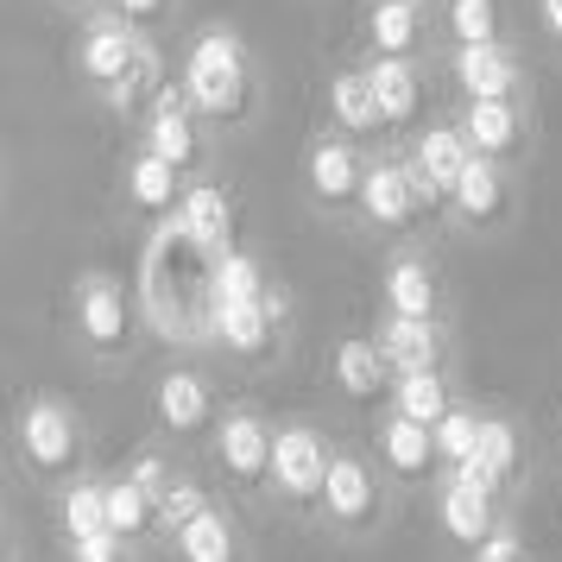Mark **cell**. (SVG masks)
<instances>
[{
  "label": "cell",
  "mask_w": 562,
  "mask_h": 562,
  "mask_svg": "<svg viewBox=\"0 0 562 562\" xmlns=\"http://www.w3.org/2000/svg\"><path fill=\"white\" fill-rule=\"evenodd\" d=\"M171 557H178V562H240L234 518H228L222 506H203L178 537H171Z\"/></svg>",
  "instance_id": "30"
},
{
  "label": "cell",
  "mask_w": 562,
  "mask_h": 562,
  "mask_svg": "<svg viewBox=\"0 0 562 562\" xmlns=\"http://www.w3.org/2000/svg\"><path fill=\"white\" fill-rule=\"evenodd\" d=\"M537 20H543V32H550V45L562 52V0H537Z\"/></svg>",
  "instance_id": "41"
},
{
  "label": "cell",
  "mask_w": 562,
  "mask_h": 562,
  "mask_svg": "<svg viewBox=\"0 0 562 562\" xmlns=\"http://www.w3.org/2000/svg\"><path fill=\"white\" fill-rule=\"evenodd\" d=\"M468 562H531V550H525V531L518 525H493V537H486L481 550H468Z\"/></svg>",
  "instance_id": "37"
},
{
  "label": "cell",
  "mask_w": 562,
  "mask_h": 562,
  "mask_svg": "<svg viewBox=\"0 0 562 562\" xmlns=\"http://www.w3.org/2000/svg\"><path fill=\"white\" fill-rule=\"evenodd\" d=\"M183 95L196 108V121H215V127H240L254 114V64H247V45L234 26H209L190 38Z\"/></svg>",
  "instance_id": "2"
},
{
  "label": "cell",
  "mask_w": 562,
  "mask_h": 562,
  "mask_svg": "<svg viewBox=\"0 0 562 562\" xmlns=\"http://www.w3.org/2000/svg\"><path fill=\"white\" fill-rule=\"evenodd\" d=\"M417 7H430V0H417Z\"/></svg>",
  "instance_id": "44"
},
{
  "label": "cell",
  "mask_w": 562,
  "mask_h": 562,
  "mask_svg": "<svg viewBox=\"0 0 562 562\" xmlns=\"http://www.w3.org/2000/svg\"><path fill=\"white\" fill-rule=\"evenodd\" d=\"M380 461L398 474V481H430L436 468H442V456H436V430H424V424H411V417H398V411H385L380 417Z\"/></svg>",
  "instance_id": "22"
},
{
  "label": "cell",
  "mask_w": 562,
  "mask_h": 562,
  "mask_svg": "<svg viewBox=\"0 0 562 562\" xmlns=\"http://www.w3.org/2000/svg\"><path fill=\"white\" fill-rule=\"evenodd\" d=\"M373 341H380V355L392 360V373H417V367H436V360H442V329L424 323V316H392V310H385Z\"/></svg>",
  "instance_id": "26"
},
{
  "label": "cell",
  "mask_w": 562,
  "mask_h": 562,
  "mask_svg": "<svg viewBox=\"0 0 562 562\" xmlns=\"http://www.w3.org/2000/svg\"><path fill=\"white\" fill-rule=\"evenodd\" d=\"M146 153L171 158L183 178L203 165V127H196V108L183 95V82H158L153 108H146Z\"/></svg>",
  "instance_id": "9"
},
{
  "label": "cell",
  "mask_w": 562,
  "mask_h": 562,
  "mask_svg": "<svg viewBox=\"0 0 562 562\" xmlns=\"http://www.w3.org/2000/svg\"><path fill=\"white\" fill-rule=\"evenodd\" d=\"M196 247H203L209 259H222V254H234V203H228V190L222 183H209V178H196L190 190H183V203H178V215H171Z\"/></svg>",
  "instance_id": "17"
},
{
  "label": "cell",
  "mask_w": 562,
  "mask_h": 562,
  "mask_svg": "<svg viewBox=\"0 0 562 562\" xmlns=\"http://www.w3.org/2000/svg\"><path fill=\"white\" fill-rule=\"evenodd\" d=\"M153 417L165 436H196L209 430V417H215V385L196 373V367H171L153 392Z\"/></svg>",
  "instance_id": "13"
},
{
  "label": "cell",
  "mask_w": 562,
  "mask_h": 562,
  "mask_svg": "<svg viewBox=\"0 0 562 562\" xmlns=\"http://www.w3.org/2000/svg\"><path fill=\"white\" fill-rule=\"evenodd\" d=\"M329 114H335V133H348V139H373L385 133L380 121V102H373V89H367V70H335L329 77Z\"/></svg>",
  "instance_id": "28"
},
{
  "label": "cell",
  "mask_w": 562,
  "mask_h": 562,
  "mask_svg": "<svg viewBox=\"0 0 562 562\" xmlns=\"http://www.w3.org/2000/svg\"><path fill=\"white\" fill-rule=\"evenodd\" d=\"M436 525H442L449 543L481 550L486 537H493V525H499V499H493L486 486H468V481H456V474H442V493H436Z\"/></svg>",
  "instance_id": "15"
},
{
  "label": "cell",
  "mask_w": 562,
  "mask_h": 562,
  "mask_svg": "<svg viewBox=\"0 0 562 562\" xmlns=\"http://www.w3.org/2000/svg\"><path fill=\"white\" fill-rule=\"evenodd\" d=\"M329 436L310 430V424H284L272 436V493L291 499V506H316L323 499V481H329Z\"/></svg>",
  "instance_id": "6"
},
{
  "label": "cell",
  "mask_w": 562,
  "mask_h": 562,
  "mask_svg": "<svg viewBox=\"0 0 562 562\" xmlns=\"http://www.w3.org/2000/svg\"><path fill=\"white\" fill-rule=\"evenodd\" d=\"M183 171L171 165V158H158V153H133V165H127V203L139 209V215H153V222H171L178 215V203H183Z\"/></svg>",
  "instance_id": "24"
},
{
  "label": "cell",
  "mask_w": 562,
  "mask_h": 562,
  "mask_svg": "<svg viewBox=\"0 0 562 562\" xmlns=\"http://www.w3.org/2000/svg\"><path fill=\"white\" fill-rule=\"evenodd\" d=\"M209 272H215V259L178 222H158L153 240H146V259H139V310H146V329L171 335V341H209V310H215Z\"/></svg>",
  "instance_id": "1"
},
{
  "label": "cell",
  "mask_w": 562,
  "mask_h": 562,
  "mask_svg": "<svg viewBox=\"0 0 562 562\" xmlns=\"http://www.w3.org/2000/svg\"><path fill=\"white\" fill-rule=\"evenodd\" d=\"M108 531L121 537V543L158 531V499L146 493V486H133L127 474H121V481H108Z\"/></svg>",
  "instance_id": "33"
},
{
  "label": "cell",
  "mask_w": 562,
  "mask_h": 562,
  "mask_svg": "<svg viewBox=\"0 0 562 562\" xmlns=\"http://www.w3.org/2000/svg\"><path fill=\"white\" fill-rule=\"evenodd\" d=\"M355 215L367 222V228H380V234H411L417 222H424V209H417L411 178H405V158H373V165H367Z\"/></svg>",
  "instance_id": "12"
},
{
  "label": "cell",
  "mask_w": 562,
  "mask_h": 562,
  "mask_svg": "<svg viewBox=\"0 0 562 562\" xmlns=\"http://www.w3.org/2000/svg\"><path fill=\"white\" fill-rule=\"evenodd\" d=\"M360 178H367V165H360V146L348 133H316L310 139L304 183H310V196H316V209H355Z\"/></svg>",
  "instance_id": "11"
},
{
  "label": "cell",
  "mask_w": 562,
  "mask_h": 562,
  "mask_svg": "<svg viewBox=\"0 0 562 562\" xmlns=\"http://www.w3.org/2000/svg\"><path fill=\"white\" fill-rule=\"evenodd\" d=\"M70 562H127V543L114 531H102V537H77L70 543Z\"/></svg>",
  "instance_id": "39"
},
{
  "label": "cell",
  "mask_w": 562,
  "mask_h": 562,
  "mask_svg": "<svg viewBox=\"0 0 562 562\" xmlns=\"http://www.w3.org/2000/svg\"><path fill=\"white\" fill-rule=\"evenodd\" d=\"M272 424L259 417V411H228L222 424H215V461H222V474L234 486H272Z\"/></svg>",
  "instance_id": "10"
},
{
  "label": "cell",
  "mask_w": 562,
  "mask_h": 562,
  "mask_svg": "<svg viewBox=\"0 0 562 562\" xmlns=\"http://www.w3.org/2000/svg\"><path fill=\"white\" fill-rule=\"evenodd\" d=\"M95 7H114V0H95Z\"/></svg>",
  "instance_id": "43"
},
{
  "label": "cell",
  "mask_w": 562,
  "mask_h": 562,
  "mask_svg": "<svg viewBox=\"0 0 562 562\" xmlns=\"http://www.w3.org/2000/svg\"><path fill=\"white\" fill-rule=\"evenodd\" d=\"M518 461H525V449H518V424H512V417H486L481 456L461 461V468H449V474H456V481H468V486H486V493L499 499V493L518 481Z\"/></svg>",
  "instance_id": "20"
},
{
  "label": "cell",
  "mask_w": 562,
  "mask_h": 562,
  "mask_svg": "<svg viewBox=\"0 0 562 562\" xmlns=\"http://www.w3.org/2000/svg\"><path fill=\"white\" fill-rule=\"evenodd\" d=\"M442 26H449V45H456V52L506 45V13H499V0H449V7H442Z\"/></svg>",
  "instance_id": "31"
},
{
  "label": "cell",
  "mask_w": 562,
  "mask_h": 562,
  "mask_svg": "<svg viewBox=\"0 0 562 562\" xmlns=\"http://www.w3.org/2000/svg\"><path fill=\"white\" fill-rule=\"evenodd\" d=\"M209 291H215V304H247V297H266V291H272V279H266V266H259L247 247H234V254L215 259Z\"/></svg>",
  "instance_id": "34"
},
{
  "label": "cell",
  "mask_w": 562,
  "mask_h": 562,
  "mask_svg": "<svg viewBox=\"0 0 562 562\" xmlns=\"http://www.w3.org/2000/svg\"><path fill=\"white\" fill-rule=\"evenodd\" d=\"M385 310L392 316H424V323H436L442 316V284H436V266L430 259H417V254H398L392 266H385Z\"/></svg>",
  "instance_id": "23"
},
{
  "label": "cell",
  "mask_w": 562,
  "mask_h": 562,
  "mask_svg": "<svg viewBox=\"0 0 562 562\" xmlns=\"http://www.w3.org/2000/svg\"><path fill=\"white\" fill-rule=\"evenodd\" d=\"M360 32H367L373 57H417L424 52V7L417 0H373Z\"/></svg>",
  "instance_id": "25"
},
{
  "label": "cell",
  "mask_w": 562,
  "mask_h": 562,
  "mask_svg": "<svg viewBox=\"0 0 562 562\" xmlns=\"http://www.w3.org/2000/svg\"><path fill=\"white\" fill-rule=\"evenodd\" d=\"M481 430H486V417H481V411H468V405H456L442 424H436V456H442V474L481 456Z\"/></svg>",
  "instance_id": "35"
},
{
  "label": "cell",
  "mask_w": 562,
  "mask_h": 562,
  "mask_svg": "<svg viewBox=\"0 0 562 562\" xmlns=\"http://www.w3.org/2000/svg\"><path fill=\"white\" fill-rule=\"evenodd\" d=\"M0 557H7V518H0Z\"/></svg>",
  "instance_id": "42"
},
{
  "label": "cell",
  "mask_w": 562,
  "mask_h": 562,
  "mask_svg": "<svg viewBox=\"0 0 562 562\" xmlns=\"http://www.w3.org/2000/svg\"><path fill=\"white\" fill-rule=\"evenodd\" d=\"M456 82L468 102H525V70L512 45H474V52H456Z\"/></svg>",
  "instance_id": "16"
},
{
  "label": "cell",
  "mask_w": 562,
  "mask_h": 562,
  "mask_svg": "<svg viewBox=\"0 0 562 562\" xmlns=\"http://www.w3.org/2000/svg\"><path fill=\"white\" fill-rule=\"evenodd\" d=\"M127 481H133V486H146L153 499H165V486L178 481V474H171V461L158 456V449H146V456H133V461H127Z\"/></svg>",
  "instance_id": "38"
},
{
  "label": "cell",
  "mask_w": 562,
  "mask_h": 562,
  "mask_svg": "<svg viewBox=\"0 0 562 562\" xmlns=\"http://www.w3.org/2000/svg\"><path fill=\"white\" fill-rule=\"evenodd\" d=\"M57 525H64L70 543H77V537H102L108 531V481L82 474V481L64 486V499H57Z\"/></svg>",
  "instance_id": "32"
},
{
  "label": "cell",
  "mask_w": 562,
  "mask_h": 562,
  "mask_svg": "<svg viewBox=\"0 0 562 562\" xmlns=\"http://www.w3.org/2000/svg\"><path fill=\"white\" fill-rule=\"evenodd\" d=\"M405 158H411V165H417V171H424V178L436 183V190H442V196H449V190L461 183V171H468L474 146L461 139L456 121H436V127H424L417 139H411V153H405Z\"/></svg>",
  "instance_id": "27"
},
{
  "label": "cell",
  "mask_w": 562,
  "mask_h": 562,
  "mask_svg": "<svg viewBox=\"0 0 562 562\" xmlns=\"http://www.w3.org/2000/svg\"><path fill=\"white\" fill-rule=\"evenodd\" d=\"M209 506V493L196 481H190V474H178V481L165 486V499H158V531L165 537H178L183 525H190V518H196V512Z\"/></svg>",
  "instance_id": "36"
},
{
  "label": "cell",
  "mask_w": 562,
  "mask_h": 562,
  "mask_svg": "<svg viewBox=\"0 0 562 562\" xmlns=\"http://www.w3.org/2000/svg\"><path fill=\"white\" fill-rule=\"evenodd\" d=\"M108 13H121V20H127V26H153L158 13H165V0H114V7H108Z\"/></svg>",
  "instance_id": "40"
},
{
  "label": "cell",
  "mask_w": 562,
  "mask_h": 562,
  "mask_svg": "<svg viewBox=\"0 0 562 562\" xmlns=\"http://www.w3.org/2000/svg\"><path fill=\"white\" fill-rule=\"evenodd\" d=\"M284 316H291V304H284V291L272 284L266 297H247V304H215L209 310V341L215 348H228V355H272V341H279Z\"/></svg>",
  "instance_id": "8"
},
{
  "label": "cell",
  "mask_w": 562,
  "mask_h": 562,
  "mask_svg": "<svg viewBox=\"0 0 562 562\" xmlns=\"http://www.w3.org/2000/svg\"><path fill=\"white\" fill-rule=\"evenodd\" d=\"M13 442H20V456H26V468L38 474V481H64V474H77V461H82L77 417H70V405L52 398V392H38V398L20 405Z\"/></svg>",
  "instance_id": "5"
},
{
  "label": "cell",
  "mask_w": 562,
  "mask_h": 562,
  "mask_svg": "<svg viewBox=\"0 0 562 562\" xmlns=\"http://www.w3.org/2000/svg\"><path fill=\"white\" fill-rule=\"evenodd\" d=\"M461 139L481 158H518L525 153V108L518 102H461Z\"/></svg>",
  "instance_id": "18"
},
{
  "label": "cell",
  "mask_w": 562,
  "mask_h": 562,
  "mask_svg": "<svg viewBox=\"0 0 562 562\" xmlns=\"http://www.w3.org/2000/svg\"><path fill=\"white\" fill-rule=\"evenodd\" d=\"M77 70L89 89H102L114 108H133L158 77V57L146 45V32L127 26L121 13H108V20H89L77 38Z\"/></svg>",
  "instance_id": "3"
},
{
  "label": "cell",
  "mask_w": 562,
  "mask_h": 562,
  "mask_svg": "<svg viewBox=\"0 0 562 562\" xmlns=\"http://www.w3.org/2000/svg\"><path fill=\"white\" fill-rule=\"evenodd\" d=\"M70 304H77V341L95 360H127L139 341V297L114 272H82L70 284Z\"/></svg>",
  "instance_id": "4"
},
{
  "label": "cell",
  "mask_w": 562,
  "mask_h": 562,
  "mask_svg": "<svg viewBox=\"0 0 562 562\" xmlns=\"http://www.w3.org/2000/svg\"><path fill=\"white\" fill-rule=\"evenodd\" d=\"M385 493H380V474H373V461L355 456V449H335L329 461V481H323V499L316 512L329 518L335 531H367L373 518H380Z\"/></svg>",
  "instance_id": "7"
},
{
  "label": "cell",
  "mask_w": 562,
  "mask_h": 562,
  "mask_svg": "<svg viewBox=\"0 0 562 562\" xmlns=\"http://www.w3.org/2000/svg\"><path fill=\"white\" fill-rule=\"evenodd\" d=\"M392 411L411 417V424H424V430H436V424L456 411V398H449V373H442V367L398 373V380H392Z\"/></svg>",
  "instance_id": "29"
},
{
  "label": "cell",
  "mask_w": 562,
  "mask_h": 562,
  "mask_svg": "<svg viewBox=\"0 0 562 562\" xmlns=\"http://www.w3.org/2000/svg\"><path fill=\"white\" fill-rule=\"evenodd\" d=\"M367 89L380 102L385 127H411L424 114V70H417V57H373L367 64Z\"/></svg>",
  "instance_id": "21"
},
{
  "label": "cell",
  "mask_w": 562,
  "mask_h": 562,
  "mask_svg": "<svg viewBox=\"0 0 562 562\" xmlns=\"http://www.w3.org/2000/svg\"><path fill=\"white\" fill-rule=\"evenodd\" d=\"M449 215H456L461 228H493L499 215H506V165L499 158H468V171L461 183L449 190Z\"/></svg>",
  "instance_id": "19"
},
{
  "label": "cell",
  "mask_w": 562,
  "mask_h": 562,
  "mask_svg": "<svg viewBox=\"0 0 562 562\" xmlns=\"http://www.w3.org/2000/svg\"><path fill=\"white\" fill-rule=\"evenodd\" d=\"M329 380L341 398H355V405H373V398H385L392 392V360L380 355V341L373 335H341L329 355Z\"/></svg>",
  "instance_id": "14"
}]
</instances>
